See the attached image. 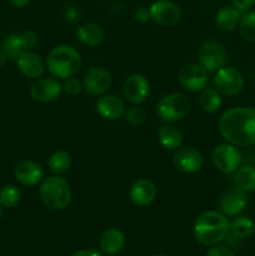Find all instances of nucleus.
<instances>
[{
  "label": "nucleus",
  "instance_id": "10",
  "mask_svg": "<svg viewBox=\"0 0 255 256\" xmlns=\"http://www.w3.org/2000/svg\"><path fill=\"white\" fill-rule=\"evenodd\" d=\"M150 16L162 28H172L182 19V10L170 0H156L150 5Z\"/></svg>",
  "mask_w": 255,
  "mask_h": 256
},
{
  "label": "nucleus",
  "instance_id": "6",
  "mask_svg": "<svg viewBox=\"0 0 255 256\" xmlns=\"http://www.w3.org/2000/svg\"><path fill=\"white\" fill-rule=\"evenodd\" d=\"M212 162L222 174H234L242 162V155L239 148L230 142L216 145L212 152Z\"/></svg>",
  "mask_w": 255,
  "mask_h": 256
},
{
  "label": "nucleus",
  "instance_id": "22",
  "mask_svg": "<svg viewBox=\"0 0 255 256\" xmlns=\"http://www.w3.org/2000/svg\"><path fill=\"white\" fill-rule=\"evenodd\" d=\"M104 30L100 25L95 22H86L76 29V38L82 45L89 48H95L100 45L104 40Z\"/></svg>",
  "mask_w": 255,
  "mask_h": 256
},
{
  "label": "nucleus",
  "instance_id": "35",
  "mask_svg": "<svg viewBox=\"0 0 255 256\" xmlns=\"http://www.w3.org/2000/svg\"><path fill=\"white\" fill-rule=\"evenodd\" d=\"M134 18L138 22H140V24H145V22H148L149 20H152V16H150V9L145 6L138 8V9L135 10Z\"/></svg>",
  "mask_w": 255,
  "mask_h": 256
},
{
  "label": "nucleus",
  "instance_id": "18",
  "mask_svg": "<svg viewBox=\"0 0 255 256\" xmlns=\"http://www.w3.org/2000/svg\"><path fill=\"white\" fill-rule=\"evenodd\" d=\"M44 172L42 165L32 160H22L14 168V178L25 186H34L42 182Z\"/></svg>",
  "mask_w": 255,
  "mask_h": 256
},
{
  "label": "nucleus",
  "instance_id": "29",
  "mask_svg": "<svg viewBox=\"0 0 255 256\" xmlns=\"http://www.w3.org/2000/svg\"><path fill=\"white\" fill-rule=\"evenodd\" d=\"M22 199V192L15 185H5L0 189V205L5 209H12Z\"/></svg>",
  "mask_w": 255,
  "mask_h": 256
},
{
  "label": "nucleus",
  "instance_id": "1",
  "mask_svg": "<svg viewBox=\"0 0 255 256\" xmlns=\"http://www.w3.org/2000/svg\"><path fill=\"white\" fill-rule=\"evenodd\" d=\"M219 132L225 142L238 148L255 145V108L234 106L222 114Z\"/></svg>",
  "mask_w": 255,
  "mask_h": 256
},
{
  "label": "nucleus",
  "instance_id": "40",
  "mask_svg": "<svg viewBox=\"0 0 255 256\" xmlns=\"http://www.w3.org/2000/svg\"><path fill=\"white\" fill-rule=\"evenodd\" d=\"M2 206L0 205V220H2Z\"/></svg>",
  "mask_w": 255,
  "mask_h": 256
},
{
  "label": "nucleus",
  "instance_id": "34",
  "mask_svg": "<svg viewBox=\"0 0 255 256\" xmlns=\"http://www.w3.org/2000/svg\"><path fill=\"white\" fill-rule=\"evenodd\" d=\"M205 256H235V254L229 248L218 244L214 245V246H210V249L208 250Z\"/></svg>",
  "mask_w": 255,
  "mask_h": 256
},
{
  "label": "nucleus",
  "instance_id": "38",
  "mask_svg": "<svg viewBox=\"0 0 255 256\" xmlns=\"http://www.w3.org/2000/svg\"><path fill=\"white\" fill-rule=\"evenodd\" d=\"M10 4L15 8H24L30 2V0H9Z\"/></svg>",
  "mask_w": 255,
  "mask_h": 256
},
{
  "label": "nucleus",
  "instance_id": "37",
  "mask_svg": "<svg viewBox=\"0 0 255 256\" xmlns=\"http://www.w3.org/2000/svg\"><path fill=\"white\" fill-rule=\"evenodd\" d=\"M72 256H102V255L94 249H82V250H79V252H75Z\"/></svg>",
  "mask_w": 255,
  "mask_h": 256
},
{
  "label": "nucleus",
  "instance_id": "7",
  "mask_svg": "<svg viewBox=\"0 0 255 256\" xmlns=\"http://www.w3.org/2000/svg\"><path fill=\"white\" fill-rule=\"evenodd\" d=\"M226 50L222 42L216 40H206L200 46L198 52V60L202 68H205L208 72H218L220 68L226 64Z\"/></svg>",
  "mask_w": 255,
  "mask_h": 256
},
{
  "label": "nucleus",
  "instance_id": "13",
  "mask_svg": "<svg viewBox=\"0 0 255 256\" xmlns=\"http://www.w3.org/2000/svg\"><path fill=\"white\" fill-rule=\"evenodd\" d=\"M62 85L56 78H39L30 86V96L38 102H52L62 95Z\"/></svg>",
  "mask_w": 255,
  "mask_h": 256
},
{
  "label": "nucleus",
  "instance_id": "9",
  "mask_svg": "<svg viewBox=\"0 0 255 256\" xmlns=\"http://www.w3.org/2000/svg\"><path fill=\"white\" fill-rule=\"evenodd\" d=\"M178 80L184 89L192 92H202L209 82L208 72L199 62H189L180 68L178 72Z\"/></svg>",
  "mask_w": 255,
  "mask_h": 256
},
{
  "label": "nucleus",
  "instance_id": "17",
  "mask_svg": "<svg viewBox=\"0 0 255 256\" xmlns=\"http://www.w3.org/2000/svg\"><path fill=\"white\" fill-rule=\"evenodd\" d=\"M95 110L102 119L115 122L124 116L126 108H125V102L119 96L104 94L95 102Z\"/></svg>",
  "mask_w": 255,
  "mask_h": 256
},
{
  "label": "nucleus",
  "instance_id": "30",
  "mask_svg": "<svg viewBox=\"0 0 255 256\" xmlns=\"http://www.w3.org/2000/svg\"><path fill=\"white\" fill-rule=\"evenodd\" d=\"M239 32L242 39L249 42H255V10H249L242 15Z\"/></svg>",
  "mask_w": 255,
  "mask_h": 256
},
{
  "label": "nucleus",
  "instance_id": "16",
  "mask_svg": "<svg viewBox=\"0 0 255 256\" xmlns=\"http://www.w3.org/2000/svg\"><path fill=\"white\" fill-rule=\"evenodd\" d=\"M158 196V189L152 182L148 179H138L129 189V199L134 205L145 208L152 205Z\"/></svg>",
  "mask_w": 255,
  "mask_h": 256
},
{
  "label": "nucleus",
  "instance_id": "32",
  "mask_svg": "<svg viewBox=\"0 0 255 256\" xmlns=\"http://www.w3.org/2000/svg\"><path fill=\"white\" fill-rule=\"evenodd\" d=\"M62 90H64L66 94L75 96V95H79L82 90V82H80L78 78L72 76L65 79L64 84H62Z\"/></svg>",
  "mask_w": 255,
  "mask_h": 256
},
{
  "label": "nucleus",
  "instance_id": "23",
  "mask_svg": "<svg viewBox=\"0 0 255 256\" xmlns=\"http://www.w3.org/2000/svg\"><path fill=\"white\" fill-rule=\"evenodd\" d=\"M158 140L164 149L176 150L182 144V134L176 126L172 124H162L158 129Z\"/></svg>",
  "mask_w": 255,
  "mask_h": 256
},
{
  "label": "nucleus",
  "instance_id": "12",
  "mask_svg": "<svg viewBox=\"0 0 255 256\" xmlns=\"http://www.w3.org/2000/svg\"><path fill=\"white\" fill-rule=\"evenodd\" d=\"M172 164L176 170L184 174H195L199 172L204 164L202 155L194 146H180L175 150L172 156Z\"/></svg>",
  "mask_w": 255,
  "mask_h": 256
},
{
  "label": "nucleus",
  "instance_id": "19",
  "mask_svg": "<svg viewBox=\"0 0 255 256\" xmlns=\"http://www.w3.org/2000/svg\"><path fill=\"white\" fill-rule=\"evenodd\" d=\"M18 69L20 70L24 76L29 79L36 80L44 75L46 69V62L42 59V56L32 52H24L16 59Z\"/></svg>",
  "mask_w": 255,
  "mask_h": 256
},
{
  "label": "nucleus",
  "instance_id": "39",
  "mask_svg": "<svg viewBox=\"0 0 255 256\" xmlns=\"http://www.w3.org/2000/svg\"><path fill=\"white\" fill-rule=\"evenodd\" d=\"M8 59H9V56H8L6 52H5L2 46L0 48V66H2V65H4L5 62H8Z\"/></svg>",
  "mask_w": 255,
  "mask_h": 256
},
{
  "label": "nucleus",
  "instance_id": "36",
  "mask_svg": "<svg viewBox=\"0 0 255 256\" xmlns=\"http://www.w3.org/2000/svg\"><path fill=\"white\" fill-rule=\"evenodd\" d=\"M232 6H235L236 9H239L242 12H249L252 8V5L255 4V0H232Z\"/></svg>",
  "mask_w": 255,
  "mask_h": 256
},
{
  "label": "nucleus",
  "instance_id": "4",
  "mask_svg": "<svg viewBox=\"0 0 255 256\" xmlns=\"http://www.w3.org/2000/svg\"><path fill=\"white\" fill-rule=\"evenodd\" d=\"M39 196L42 204L50 210H64L72 202V192L69 182L60 175H52L42 180Z\"/></svg>",
  "mask_w": 255,
  "mask_h": 256
},
{
  "label": "nucleus",
  "instance_id": "27",
  "mask_svg": "<svg viewBox=\"0 0 255 256\" xmlns=\"http://www.w3.org/2000/svg\"><path fill=\"white\" fill-rule=\"evenodd\" d=\"M48 166L49 170L55 175H62L69 172L72 166V156L65 150H58L50 155L48 160Z\"/></svg>",
  "mask_w": 255,
  "mask_h": 256
},
{
  "label": "nucleus",
  "instance_id": "21",
  "mask_svg": "<svg viewBox=\"0 0 255 256\" xmlns=\"http://www.w3.org/2000/svg\"><path fill=\"white\" fill-rule=\"evenodd\" d=\"M242 12L235 6H222L215 15V25L222 32H230L239 28Z\"/></svg>",
  "mask_w": 255,
  "mask_h": 256
},
{
  "label": "nucleus",
  "instance_id": "3",
  "mask_svg": "<svg viewBox=\"0 0 255 256\" xmlns=\"http://www.w3.org/2000/svg\"><path fill=\"white\" fill-rule=\"evenodd\" d=\"M46 69L56 79L75 76L82 68V56L70 45H58L50 50L46 58Z\"/></svg>",
  "mask_w": 255,
  "mask_h": 256
},
{
  "label": "nucleus",
  "instance_id": "15",
  "mask_svg": "<svg viewBox=\"0 0 255 256\" xmlns=\"http://www.w3.org/2000/svg\"><path fill=\"white\" fill-rule=\"evenodd\" d=\"M248 192H242L239 188H232L226 190L222 195L219 200V209L220 212L225 216L234 218L242 214L248 205Z\"/></svg>",
  "mask_w": 255,
  "mask_h": 256
},
{
  "label": "nucleus",
  "instance_id": "26",
  "mask_svg": "<svg viewBox=\"0 0 255 256\" xmlns=\"http://www.w3.org/2000/svg\"><path fill=\"white\" fill-rule=\"evenodd\" d=\"M222 104V94L215 88H205L200 92L199 105L205 112H216Z\"/></svg>",
  "mask_w": 255,
  "mask_h": 256
},
{
  "label": "nucleus",
  "instance_id": "41",
  "mask_svg": "<svg viewBox=\"0 0 255 256\" xmlns=\"http://www.w3.org/2000/svg\"><path fill=\"white\" fill-rule=\"evenodd\" d=\"M152 256H166V255H152Z\"/></svg>",
  "mask_w": 255,
  "mask_h": 256
},
{
  "label": "nucleus",
  "instance_id": "25",
  "mask_svg": "<svg viewBox=\"0 0 255 256\" xmlns=\"http://www.w3.org/2000/svg\"><path fill=\"white\" fill-rule=\"evenodd\" d=\"M255 232V222L249 216L238 215L230 222V234L236 239H248Z\"/></svg>",
  "mask_w": 255,
  "mask_h": 256
},
{
  "label": "nucleus",
  "instance_id": "33",
  "mask_svg": "<svg viewBox=\"0 0 255 256\" xmlns=\"http://www.w3.org/2000/svg\"><path fill=\"white\" fill-rule=\"evenodd\" d=\"M64 20L70 25H78V22L82 19V12L76 5H68L65 6L64 12Z\"/></svg>",
  "mask_w": 255,
  "mask_h": 256
},
{
  "label": "nucleus",
  "instance_id": "28",
  "mask_svg": "<svg viewBox=\"0 0 255 256\" xmlns=\"http://www.w3.org/2000/svg\"><path fill=\"white\" fill-rule=\"evenodd\" d=\"M2 49L6 52L9 59L16 60L24 52H29L22 34H9L2 40Z\"/></svg>",
  "mask_w": 255,
  "mask_h": 256
},
{
  "label": "nucleus",
  "instance_id": "42",
  "mask_svg": "<svg viewBox=\"0 0 255 256\" xmlns=\"http://www.w3.org/2000/svg\"><path fill=\"white\" fill-rule=\"evenodd\" d=\"M209 2H212V0H209Z\"/></svg>",
  "mask_w": 255,
  "mask_h": 256
},
{
  "label": "nucleus",
  "instance_id": "2",
  "mask_svg": "<svg viewBox=\"0 0 255 256\" xmlns=\"http://www.w3.org/2000/svg\"><path fill=\"white\" fill-rule=\"evenodd\" d=\"M230 234V222L222 212L208 210L195 219L194 238L204 246H214Z\"/></svg>",
  "mask_w": 255,
  "mask_h": 256
},
{
  "label": "nucleus",
  "instance_id": "11",
  "mask_svg": "<svg viewBox=\"0 0 255 256\" xmlns=\"http://www.w3.org/2000/svg\"><path fill=\"white\" fill-rule=\"evenodd\" d=\"M112 82V74L105 68L94 66L88 70L82 79V90L92 96L106 94Z\"/></svg>",
  "mask_w": 255,
  "mask_h": 256
},
{
  "label": "nucleus",
  "instance_id": "8",
  "mask_svg": "<svg viewBox=\"0 0 255 256\" xmlns=\"http://www.w3.org/2000/svg\"><path fill=\"white\" fill-rule=\"evenodd\" d=\"M214 88L225 96L238 95L244 88V78L242 74L232 66H222L215 72L212 79Z\"/></svg>",
  "mask_w": 255,
  "mask_h": 256
},
{
  "label": "nucleus",
  "instance_id": "31",
  "mask_svg": "<svg viewBox=\"0 0 255 256\" xmlns=\"http://www.w3.org/2000/svg\"><path fill=\"white\" fill-rule=\"evenodd\" d=\"M124 116L128 124L132 125V126H139L145 122L146 114H145V110L140 108L139 105H132L125 110Z\"/></svg>",
  "mask_w": 255,
  "mask_h": 256
},
{
  "label": "nucleus",
  "instance_id": "5",
  "mask_svg": "<svg viewBox=\"0 0 255 256\" xmlns=\"http://www.w3.org/2000/svg\"><path fill=\"white\" fill-rule=\"evenodd\" d=\"M190 100L179 92H172L159 100L156 115L162 122L172 124L184 119L190 112Z\"/></svg>",
  "mask_w": 255,
  "mask_h": 256
},
{
  "label": "nucleus",
  "instance_id": "20",
  "mask_svg": "<svg viewBox=\"0 0 255 256\" xmlns=\"http://www.w3.org/2000/svg\"><path fill=\"white\" fill-rule=\"evenodd\" d=\"M100 249L106 255H118L125 246V236L119 229L110 228L100 236Z\"/></svg>",
  "mask_w": 255,
  "mask_h": 256
},
{
  "label": "nucleus",
  "instance_id": "24",
  "mask_svg": "<svg viewBox=\"0 0 255 256\" xmlns=\"http://www.w3.org/2000/svg\"><path fill=\"white\" fill-rule=\"evenodd\" d=\"M235 186L245 192H255V166L250 164L240 165L234 172Z\"/></svg>",
  "mask_w": 255,
  "mask_h": 256
},
{
  "label": "nucleus",
  "instance_id": "14",
  "mask_svg": "<svg viewBox=\"0 0 255 256\" xmlns=\"http://www.w3.org/2000/svg\"><path fill=\"white\" fill-rule=\"evenodd\" d=\"M150 92V82L142 74H132L124 80L122 95L125 100L132 105H139L148 99Z\"/></svg>",
  "mask_w": 255,
  "mask_h": 256
}]
</instances>
